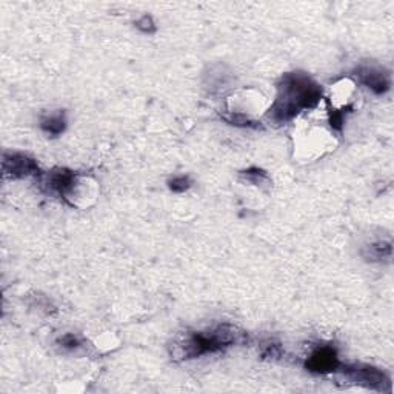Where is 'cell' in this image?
Returning a JSON list of instances; mask_svg holds the SVG:
<instances>
[{
  "mask_svg": "<svg viewBox=\"0 0 394 394\" xmlns=\"http://www.w3.org/2000/svg\"><path fill=\"white\" fill-rule=\"evenodd\" d=\"M320 97L322 90L313 79L300 73L286 74L279 87V95L270 111V119L276 124H285L296 117V114L302 110L316 106Z\"/></svg>",
  "mask_w": 394,
  "mask_h": 394,
  "instance_id": "cell-1",
  "label": "cell"
},
{
  "mask_svg": "<svg viewBox=\"0 0 394 394\" xmlns=\"http://www.w3.org/2000/svg\"><path fill=\"white\" fill-rule=\"evenodd\" d=\"M348 377L356 384L368 386V388L385 390V386H390V379L384 371L372 367H354L347 371Z\"/></svg>",
  "mask_w": 394,
  "mask_h": 394,
  "instance_id": "cell-2",
  "label": "cell"
},
{
  "mask_svg": "<svg viewBox=\"0 0 394 394\" xmlns=\"http://www.w3.org/2000/svg\"><path fill=\"white\" fill-rule=\"evenodd\" d=\"M3 171L5 174L11 177H25L30 174H35L39 171L38 163L30 157L24 154H13L11 157H5L3 161Z\"/></svg>",
  "mask_w": 394,
  "mask_h": 394,
  "instance_id": "cell-3",
  "label": "cell"
},
{
  "mask_svg": "<svg viewBox=\"0 0 394 394\" xmlns=\"http://www.w3.org/2000/svg\"><path fill=\"white\" fill-rule=\"evenodd\" d=\"M76 177L77 176L74 173H71V171H67V170L51 171V173H48L45 176L44 186L48 192H53V195H59L62 197H65L71 186H73Z\"/></svg>",
  "mask_w": 394,
  "mask_h": 394,
  "instance_id": "cell-4",
  "label": "cell"
},
{
  "mask_svg": "<svg viewBox=\"0 0 394 394\" xmlns=\"http://www.w3.org/2000/svg\"><path fill=\"white\" fill-rule=\"evenodd\" d=\"M339 367L338 357H336L334 350L331 348H320L306 362V368L314 372H329Z\"/></svg>",
  "mask_w": 394,
  "mask_h": 394,
  "instance_id": "cell-5",
  "label": "cell"
},
{
  "mask_svg": "<svg viewBox=\"0 0 394 394\" xmlns=\"http://www.w3.org/2000/svg\"><path fill=\"white\" fill-rule=\"evenodd\" d=\"M357 76H359L361 82L363 85H367V87L375 91L376 95H384L385 91L390 90V79L381 69L368 68V67L359 68Z\"/></svg>",
  "mask_w": 394,
  "mask_h": 394,
  "instance_id": "cell-6",
  "label": "cell"
},
{
  "mask_svg": "<svg viewBox=\"0 0 394 394\" xmlns=\"http://www.w3.org/2000/svg\"><path fill=\"white\" fill-rule=\"evenodd\" d=\"M42 128H44V131H47L48 134H60L65 130V117H63V114H54V116L42 119Z\"/></svg>",
  "mask_w": 394,
  "mask_h": 394,
  "instance_id": "cell-7",
  "label": "cell"
},
{
  "mask_svg": "<svg viewBox=\"0 0 394 394\" xmlns=\"http://www.w3.org/2000/svg\"><path fill=\"white\" fill-rule=\"evenodd\" d=\"M370 261H381L391 257V243L390 242H377L375 245L368 247Z\"/></svg>",
  "mask_w": 394,
  "mask_h": 394,
  "instance_id": "cell-8",
  "label": "cell"
},
{
  "mask_svg": "<svg viewBox=\"0 0 394 394\" xmlns=\"http://www.w3.org/2000/svg\"><path fill=\"white\" fill-rule=\"evenodd\" d=\"M190 185H191V181L188 177L179 176V177H174L173 181H170V190L174 192H182L185 190H188Z\"/></svg>",
  "mask_w": 394,
  "mask_h": 394,
  "instance_id": "cell-9",
  "label": "cell"
},
{
  "mask_svg": "<svg viewBox=\"0 0 394 394\" xmlns=\"http://www.w3.org/2000/svg\"><path fill=\"white\" fill-rule=\"evenodd\" d=\"M138 28L140 31L143 33H153L156 30V26H154V22H153V19L149 17V16H143L139 22H138Z\"/></svg>",
  "mask_w": 394,
  "mask_h": 394,
  "instance_id": "cell-10",
  "label": "cell"
},
{
  "mask_svg": "<svg viewBox=\"0 0 394 394\" xmlns=\"http://www.w3.org/2000/svg\"><path fill=\"white\" fill-rule=\"evenodd\" d=\"M60 342H62L63 347H68V348H74V347L79 345L77 338H76V336H73V334H67L65 338L60 339Z\"/></svg>",
  "mask_w": 394,
  "mask_h": 394,
  "instance_id": "cell-11",
  "label": "cell"
}]
</instances>
